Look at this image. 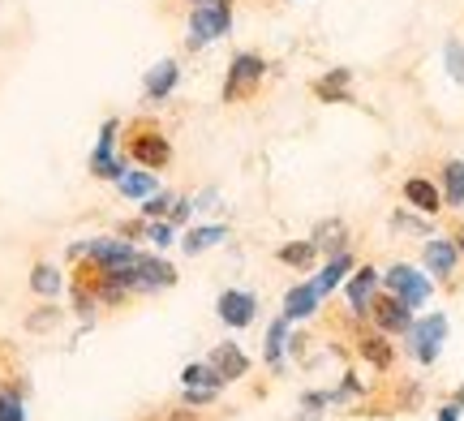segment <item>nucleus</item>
Instances as JSON below:
<instances>
[{
  "label": "nucleus",
  "instance_id": "obj_1",
  "mask_svg": "<svg viewBox=\"0 0 464 421\" xmlns=\"http://www.w3.org/2000/svg\"><path fill=\"white\" fill-rule=\"evenodd\" d=\"M232 31V0H194L189 22H185V48H211L216 39Z\"/></svg>",
  "mask_w": 464,
  "mask_h": 421
},
{
  "label": "nucleus",
  "instance_id": "obj_2",
  "mask_svg": "<svg viewBox=\"0 0 464 421\" xmlns=\"http://www.w3.org/2000/svg\"><path fill=\"white\" fill-rule=\"evenodd\" d=\"M266 78V61L258 52H237L224 73V103H246L258 95V86Z\"/></svg>",
  "mask_w": 464,
  "mask_h": 421
},
{
  "label": "nucleus",
  "instance_id": "obj_3",
  "mask_svg": "<svg viewBox=\"0 0 464 421\" xmlns=\"http://www.w3.org/2000/svg\"><path fill=\"white\" fill-rule=\"evenodd\" d=\"M125 155H130V164H138V168L164 172L172 164V142L155 125H133L130 138H125Z\"/></svg>",
  "mask_w": 464,
  "mask_h": 421
},
{
  "label": "nucleus",
  "instance_id": "obj_4",
  "mask_svg": "<svg viewBox=\"0 0 464 421\" xmlns=\"http://www.w3.org/2000/svg\"><path fill=\"white\" fill-rule=\"evenodd\" d=\"M382 288H387V292H396L409 310H421V305L430 301V292H434V275L430 271L409 267V263H396V267L382 271Z\"/></svg>",
  "mask_w": 464,
  "mask_h": 421
},
{
  "label": "nucleus",
  "instance_id": "obj_5",
  "mask_svg": "<svg viewBox=\"0 0 464 421\" xmlns=\"http://www.w3.org/2000/svg\"><path fill=\"white\" fill-rule=\"evenodd\" d=\"M116 142H121V117L103 120L100 138H95V151H91V177L100 181H121V172L130 168V155H116Z\"/></svg>",
  "mask_w": 464,
  "mask_h": 421
},
{
  "label": "nucleus",
  "instance_id": "obj_6",
  "mask_svg": "<svg viewBox=\"0 0 464 421\" xmlns=\"http://www.w3.org/2000/svg\"><path fill=\"white\" fill-rule=\"evenodd\" d=\"M448 340V314H426V319H413L409 327V353L421 361V366H434L439 361V349Z\"/></svg>",
  "mask_w": 464,
  "mask_h": 421
},
{
  "label": "nucleus",
  "instance_id": "obj_7",
  "mask_svg": "<svg viewBox=\"0 0 464 421\" xmlns=\"http://www.w3.org/2000/svg\"><path fill=\"white\" fill-rule=\"evenodd\" d=\"M379 284H382V271L374 267H353L344 284V297H348V310H353V319H365L370 314V305L379 297Z\"/></svg>",
  "mask_w": 464,
  "mask_h": 421
},
{
  "label": "nucleus",
  "instance_id": "obj_8",
  "mask_svg": "<svg viewBox=\"0 0 464 421\" xmlns=\"http://www.w3.org/2000/svg\"><path fill=\"white\" fill-rule=\"evenodd\" d=\"M216 314H219V322H224V327L241 331V327H249V322L258 319V297H254V292H246V288H228V292H219Z\"/></svg>",
  "mask_w": 464,
  "mask_h": 421
},
{
  "label": "nucleus",
  "instance_id": "obj_9",
  "mask_svg": "<svg viewBox=\"0 0 464 421\" xmlns=\"http://www.w3.org/2000/svg\"><path fill=\"white\" fill-rule=\"evenodd\" d=\"M370 319H374V327H379L382 336H409V327H413V310L400 301L396 292H387V297H374Z\"/></svg>",
  "mask_w": 464,
  "mask_h": 421
},
{
  "label": "nucleus",
  "instance_id": "obj_10",
  "mask_svg": "<svg viewBox=\"0 0 464 421\" xmlns=\"http://www.w3.org/2000/svg\"><path fill=\"white\" fill-rule=\"evenodd\" d=\"M421 263H426V271H430L434 280H451L456 267H460V250H456L451 236H430L421 245Z\"/></svg>",
  "mask_w": 464,
  "mask_h": 421
},
{
  "label": "nucleus",
  "instance_id": "obj_11",
  "mask_svg": "<svg viewBox=\"0 0 464 421\" xmlns=\"http://www.w3.org/2000/svg\"><path fill=\"white\" fill-rule=\"evenodd\" d=\"M318 301H323V292H318L314 280H305V284H293L284 292V319L288 322H301V319H314L318 314Z\"/></svg>",
  "mask_w": 464,
  "mask_h": 421
},
{
  "label": "nucleus",
  "instance_id": "obj_12",
  "mask_svg": "<svg viewBox=\"0 0 464 421\" xmlns=\"http://www.w3.org/2000/svg\"><path fill=\"white\" fill-rule=\"evenodd\" d=\"M177 82H181V65L168 56V61H160V65L147 69V78H142V95H147L150 103H164L172 91H177Z\"/></svg>",
  "mask_w": 464,
  "mask_h": 421
},
{
  "label": "nucleus",
  "instance_id": "obj_13",
  "mask_svg": "<svg viewBox=\"0 0 464 421\" xmlns=\"http://www.w3.org/2000/svg\"><path fill=\"white\" fill-rule=\"evenodd\" d=\"M404 203L413 211H421V215H439L443 211V189L434 181H426V177H409L404 181Z\"/></svg>",
  "mask_w": 464,
  "mask_h": 421
},
{
  "label": "nucleus",
  "instance_id": "obj_14",
  "mask_svg": "<svg viewBox=\"0 0 464 421\" xmlns=\"http://www.w3.org/2000/svg\"><path fill=\"white\" fill-rule=\"evenodd\" d=\"M348 86H353V69H327L314 78V100L318 103H348Z\"/></svg>",
  "mask_w": 464,
  "mask_h": 421
},
{
  "label": "nucleus",
  "instance_id": "obj_15",
  "mask_svg": "<svg viewBox=\"0 0 464 421\" xmlns=\"http://www.w3.org/2000/svg\"><path fill=\"white\" fill-rule=\"evenodd\" d=\"M219 241H228V228H224V224H194V228L181 236V250L202 254V250H216Z\"/></svg>",
  "mask_w": 464,
  "mask_h": 421
},
{
  "label": "nucleus",
  "instance_id": "obj_16",
  "mask_svg": "<svg viewBox=\"0 0 464 421\" xmlns=\"http://www.w3.org/2000/svg\"><path fill=\"white\" fill-rule=\"evenodd\" d=\"M116 189H121L125 198H138V203H142V198H150V194L160 189V181H155V172L150 168H125L121 172V181H116Z\"/></svg>",
  "mask_w": 464,
  "mask_h": 421
},
{
  "label": "nucleus",
  "instance_id": "obj_17",
  "mask_svg": "<svg viewBox=\"0 0 464 421\" xmlns=\"http://www.w3.org/2000/svg\"><path fill=\"white\" fill-rule=\"evenodd\" d=\"M353 267H357V263H353V254H348V250L344 254H332V263L318 271V280H314L318 292H323V297H327V292H335V288H340L348 275H353Z\"/></svg>",
  "mask_w": 464,
  "mask_h": 421
},
{
  "label": "nucleus",
  "instance_id": "obj_18",
  "mask_svg": "<svg viewBox=\"0 0 464 421\" xmlns=\"http://www.w3.org/2000/svg\"><path fill=\"white\" fill-rule=\"evenodd\" d=\"M314 245H318V254H344L348 250V224L344 219H323L314 228Z\"/></svg>",
  "mask_w": 464,
  "mask_h": 421
},
{
  "label": "nucleus",
  "instance_id": "obj_19",
  "mask_svg": "<svg viewBox=\"0 0 464 421\" xmlns=\"http://www.w3.org/2000/svg\"><path fill=\"white\" fill-rule=\"evenodd\" d=\"M211 366H216V370L232 383V378H246V374H249V357L241 353L237 344H219L216 353H211Z\"/></svg>",
  "mask_w": 464,
  "mask_h": 421
},
{
  "label": "nucleus",
  "instance_id": "obj_20",
  "mask_svg": "<svg viewBox=\"0 0 464 421\" xmlns=\"http://www.w3.org/2000/svg\"><path fill=\"white\" fill-rule=\"evenodd\" d=\"M443 206H451V211H460L464 206V159H448V164H443Z\"/></svg>",
  "mask_w": 464,
  "mask_h": 421
},
{
  "label": "nucleus",
  "instance_id": "obj_21",
  "mask_svg": "<svg viewBox=\"0 0 464 421\" xmlns=\"http://www.w3.org/2000/svg\"><path fill=\"white\" fill-rule=\"evenodd\" d=\"M276 258H280L284 267H293V271H310V267H314V258H318L314 236H310V241H288V245H280V250H276Z\"/></svg>",
  "mask_w": 464,
  "mask_h": 421
},
{
  "label": "nucleus",
  "instance_id": "obj_22",
  "mask_svg": "<svg viewBox=\"0 0 464 421\" xmlns=\"http://www.w3.org/2000/svg\"><path fill=\"white\" fill-rule=\"evenodd\" d=\"M357 353L365 357V361H370V366H374V370H387V366H392V344H387V336H382V331H365L362 340H357Z\"/></svg>",
  "mask_w": 464,
  "mask_h": 421
},
{
  "label": "nucleus",
  "instance_id": "obj_23",
  "mask_svg": "<svg viewBox=\"0 0 464 421\" xmlns=\"http://www.w3.org/2000/svg\"><path fill=\"white\" fill-rule=\"evenodd\" d=\"M288 327H293V322L284 319V314L271 322V327H266L263 357H266V366H271V370H280V361H284V349H288Z\"/></svg>",
  "mask_w": 464,
  "mask_h": 421
},
{
  "label": "nucleus",
  "instance_id": "obj_24",
  "mask_svg": "<svg viewBox=\"0 0 464 421\" xmlns=\"http://www.w3.org/2000/svg\"><path fill=\"white\" fill-rule=\"evenodd\" d=\"M181 383H185V388H216V391H224V383H228V378H224L211 361H189V366L181 370Z\"/></svg>",
  "mask_w": 464,
  "mask_h": 421
},
{
  "label": "nucleus",
  "instance_id": "obj_25",
  "mask_svg": "<svg viewBox=\"0 0 464 421\" xmlns=\"http://www.w3.org/2000/svg\"><path fill=\"white\" fill-rule=\"evenodd\" d=\"M61 288H65V275L52 267V263H34L31 271V292L39 297H61Z\"/></svg>",
  "mask_w": 464,
  "mask_h": 421
},
{
  "label": "nucleus",
  "instance_id": "obj_26",
  "mask_svg": "<svg viewBox=\"0 0 464 421\" xmlns=\"http://www.w3.org/2000/svg\"><path fill=\"white\" fill-rule=\"evenodd\" d=\"M0 421H26V400L17 388H0Z\"/></svg>",
  "mask_w": 464,
  "mask_h": 421
},
{
  "label": "nucleus",
  "instance_id": "obj_27",
  "mask_svg": "<svg viewBox=\"0 0 464 421\" xmlns=\"http://www.w3.org/2000/svg\"><path fill=\"white\" fill-rule=\"evenodd\" d=\"M142 233L150 236V245L168 250V245L177 241V224H168V219H147V224H142Z\"/></svg>",
  "mask_w": 464,
  "mask_h": 421
},
{
  "label": "nucleus",
  "instance_id": "obj_28",
  "mask_svg": "<svg viewBox=\"0 0 464 421\" xmlns=\"http://www.w3.org/2000/svg\"><path fill=\"white\" fill-rule=\"evenodd\" d=\"M172 203H177V194H150V198H142V219H168V211H172Z\"/></svg>",
  "mask_w": 464,
  "mask_h": 421
},
{
  "label": "nucleus",
  "instance_id": "obj_29",
  "mask_svg": "<svg viewBox=\"0 0 464 421\" xmlns=\"http://www.w3.org/2000/svg\"><path fill=\"white\" fill-rule=\"evenodd\" d=\"M443 61H448V73L456 82H464V43L460 39H448L443 43Z\"/></svg>",
  "mask_w": 464,
  "mask_h": 421
},
{
  "label": "nucleus",
  "instance_id": "obj_30",
  "mask_svg": "<svg viewBox=\"0 0 464 421\" xmlns=\"http://www.w3.org/2000/svg\"><path fill=\"white\" fill-rule=\"evenodd\" d=\"M194 211H198V206H194V198H177V203H172V211H168V224H177V228H181V224H189V215H194Z\"/></svg>",
  "mask_w": 464,
  "mask_h": 421
},
{
  "label": "nucleus",
  "instance_id": "obj_31",
  "mask_svg": "<svg viewBox=\"0 0 464 421\" xmlns=\"http://www.w3.org/2000/svg\"><path fill=\"white\" fill-rule=\"evenodd\" d=\"M216 396H219L216 388H185V405H189V408H207Z\"/></svg>",
  "mask_w": 464,
  "mask_h": 421
},
{
  "label": "nucleus",
  "instance_id": "obj_32",
  "mask_svg": "<svg viewBox=\"0 0 464 421\" xmlns=\"http://www.w3.org/2000/svg\"><path fill=\"white\" fill-rule=\"evenodd\" d=\"M56 319H61V310H56V305H44L39 314H31V319H26V327H31V331H44V327H52Z\"/></svg>",
  "mask_w": 464,
  "mask_h": 421
},
{
  "label": "nucleus",
  "instance_id": "obj_33",
  "mask_svg": "<svg viewBox=\"0 0 464 421\" xmlns=\"http://www.w3.org/2000/svg\"><path fill=\"white\" fill-rule=\"evenodd\" d=\"M396 228H413V233H426V224H421V219H413V215H404V211L396 215Z\"/></svg>",
  "mask_w": 464,
  "mask_h": 421
},
{
  "label": "nucleus",
  "instance_id": "obj_34",
  "mask_svg": "<svg viewBox=\"0 0 464 421\" xmlns=\"http://www.w3.org/2000/svg\"><path fill=\"white\" fill-rule=\"evenodd\" d=\"M164 421H202V417H198V413H194L189 405H185V408H177V413H168Z\"/></svg>",
  "mask_w": 464,
  "mask_h": 421
},
{
  "label": "nucleus",
  "instance_id": "obj_35",
  "mask_svg": "<svg viewBox=\"0 0 464 421\" xmlns=\"http://www.w3.org/2000/svg\"><path fill=\"white\" fill-rule=\"evenodd\" d=\"M439 421H460V405L451 400V405H443L439 408Z\"/></svg>",
  "mask_w": 464,
  "mask_h": 421
},
{
  "label": "nucleus",
  "instance_id": "obj_36",
  "mask_svg": "<svg viewBox=\"0 0 464 421\" xmlns=\"http://www.w3.org/2000/svg\"><path fill=\"white\" fill-rule=\"evenodd\" d=\"M451 241H456V250H460V258H464V224L456 228V233H451Z\"/></svg>",
  "mask_w": 464,
  "mask_h": 421
},
{
  "label": "nucleus",
  "instance_id": "obj_37",
  "mask_svg": "<svg viewBox=\"0 0 464 421\" xmlns=\"http://www.w3.org/2000/svg\"><path fill=\"white\" fill-rule=\"evenodd\" d=\"M456 405H464V388H460V396H456Z\"/></svg>",
  "mask_w": 464,
  "mask_h": 421
}]
</instances>
